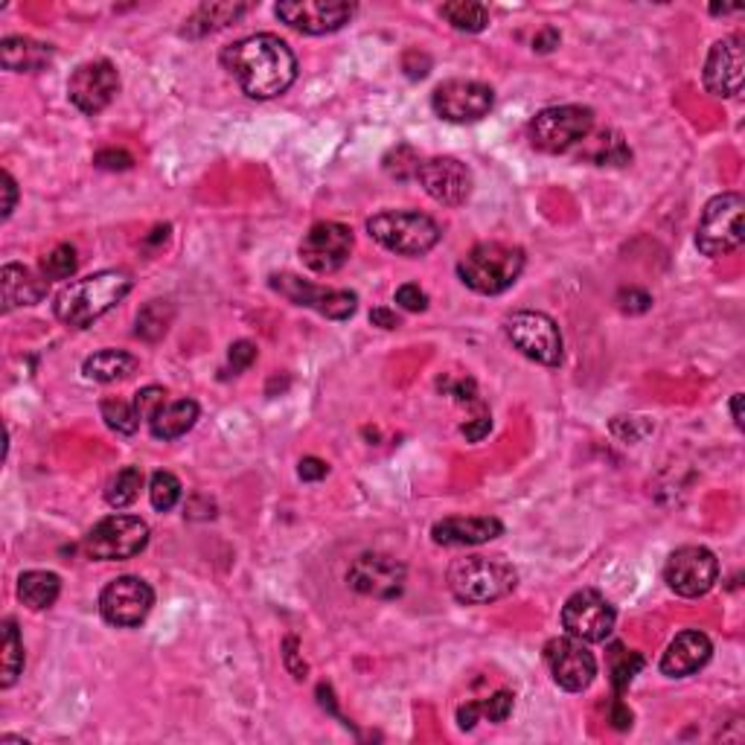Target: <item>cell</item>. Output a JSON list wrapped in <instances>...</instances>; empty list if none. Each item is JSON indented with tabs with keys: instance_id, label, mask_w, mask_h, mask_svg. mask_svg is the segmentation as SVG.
<instances>
[{
	"instance_id": "6da1fadb",
	"label": "cell",
	"mask_w": 745,
	"mask_h": 745,
	"mask_svg": "<svg viewBox=\"0 0 745 745\" xmlns=\"http://www.w3.org/2000/svg\"><path fill=\"white\" fill-rule=\"evenodd\" d=\"M221 68L251 100H274L297 79V56L279 35L256 33L221 50Z\"/></svg>"
},
{
	"instance_id": "7a4b0ae2",
	"label": "cell",
	"mask_w": 745,
	"mask_h": 745,
	"mask_svg": "<svg viewBox=\"0 0 745 745\" xmlns=\"http://www.w3.org/2000/svg\"><path fill=\"white\" fill-rule=\"evenodd\" d=\"M128 291H131V277L126 272H96L61 288L53 312L70 330H88L102 314H108Z\"/></svg>"
},
{
	"instance_id": "3957f363",
	"label": "cell",
	"mask_w": 745,
	"mask_h": 745,
	"mask_svg": "<svg viewBox=\"0 0 745 745\" xmlns=\"http://www.w3.org/2000/svg\"><path fill=\"white\" fill-rule=\"evenodd\" d=\"M518 571L504 557H460L449 565V592L466 606H486L513 594Z\"/></svg>"
},
{
	"instance_id": "277c9868",
	"label": "cell",
	"mask_w": 745,
	"mask_h": 745,
	"mask_svg": "<svg viewBox=\"0 0 745 745\" xmlns=\"http://www.w3.org/2000/svg\"><path fill=\"white\" fill-rule=\"evenodd\" d=\"M525 251L507 242H481L458 263V277L478 295L495 297L516 286L525 272Z\"/></svg>"
},
{
	"instance_id": "5b68a950",
	"label": "cell",
	"mask_w": 745,
	"mask_h": 745,
	"mask_svg": "<svg viewBox=\"0 0 745 745\" xmlns=\"http://www.w3.org/2000/svg\"><path fill=\"white\" fill-rule=\"evenodd\" d=\"M367 233L397 256H425L440 242V225L420 210H381L367 219Z\"/></svg>"
},
{
	"instance_id": "8992f818",
	"label": "cell",
	"mask_w": 745,
	"mask_h": 745,
	"mask_svg": "<svg viewBox=\"0 0 745 745\" xmlns=\"http://www.w3.org/2000/svg\"><path fill=\"white\" fill-rule=\"evenodd\" d=\"M745 202L740 193H722L713 195L711 202L704 204L702 219L696 225V248L699 254L711 256H729L740 251L745 242V225H743Z\"/></svg>"
},
{
	"instance_id": "52a82bcc",
	"label": "cell",
	"mask_w": 745,
	"mask_h": 745,
	"mask_svg": "<svg viewBox=\"0 0 745 745\" xmlns=\"http://www.w3.org/2000/svg\"><path fill=\"white\" fill-rule=\"evenodd\" d=\"M530 144L545 154H565L594 131V111L588 105H551L530 119Z\"/></svg>"
},
{
	"instance_id": "ba28073f",
	"label": "cell",
	"mask_w": 745,
	"mask_h": 745,
	"mask_svg": "<svg viewBox=\"0 0 745 745\" xmlns=\"http://www.w3.org/2000/svg\"><path fill=\"white\" fill-rule=\"evenodd\" d=\"M504 332L513 341V347L522 356L530 358V362H536V365H562V356H565L562 349H565V344H562V332H559L557 321H553L551 314L530 312V309L513 312L504 321Z\"/></svg>"
},
{
	"instance_id": "9c48e42d",
	"label": "cell",
	"mask_w": 745,
	"mask_h": 745,
	"mask_svg": "<svg viewBox=\"0 0 745 745\" xmlns=\"http://www.w3.org/2000/svg\"><path fill=\"white\" fill-rule=\"evenodd\" d=\"M149 545V525L140 516L114 513L93 525L85 539V551L100 562H123L146 551Z\"/></svg>"
},
{
	"instance_id": "30bf717a",
	"label": "cell",
	"mask_w": 745,
	"mask_h": 745,
	"mask_svg": "<svg viewBox=\"0 0 745 745\" xmlns=\"http://www.w3.org/2000/svg\"><path fill=\"white\" fill-rule=\"evenodd\" d=\"M717 580H720V559L702 545L678 548L669 553L667 565H664V583L669 585V592H676L687 600L704 597L717 585Z\"/></svg>"
},
{
	"instance_id": "8fae6325",
	"label": "cell",
	"mask_w": 745,
	"mask_h": 745,
	"mask_svg": "<svg viewBox=\"0 0 745 745\" xmlns=\"http://www.w3.org/2000/svg\"><path fill=\"white\" fill-rule=\"evenodd\" d=\"M615 623H618V611L594 588L574 592L562 606V629L583 644L609 641Z\"/></svg>"
},
{
	"instance_id": "7c38bea8",
	"label": "cell",
	"mask_w": 745,
	"mask_h": 745,
	"mask_svg": "<svg viewBox=\"0 0 745 745\" xmlns=\"http://www.w3.org/2000/svg\"><path fill=\"white\" fill-rule=\"evenodd\" d=\"M272 288L283 295L288 303L303 306L312 312L330 318V321H347L358 309V295L347 288H323L314 283H306L297 274H274Z\"/></svg>"
},
{
	"instance_id": "4fadbf2b",
	"label": "cell",
	"mask_w": 745,
	"mask_h": 745,
	"mask_svg": "<svg viewBox=\"0 0 745 745\" xmlns=\"http://www.w3.org/2000/svg\"><path fill=\"white\" fill-rule=\"evenodd\" d=\"M154 606L152 585L140 576H117L100 594V615L117 629L140 627Z\"/></svg>"
},
{
	"instance_id": "5bb4252c",
	"label": "cell",
	"mask_w": 745,
	"mask_h": 745,
	"mask_svg": "<svg viewBox=\"0 0 745 745\" xmlns=\"http://www.w3.org/2000/svg\"><path fill=\"white\" fill-rule=\"evenodd\" d=\"M495 105V91L474 79H446L434 88L432 108L446 123H478Z\"/></svg>"
},
{
	"instance_id": "9a60e30c",
	"label": "cell",
	"mask_w": 745,
	"mask_h": 745,
	"mask_svg": "<svg viewBox=\"0 0 745 745\" xmlns=\"http://www.w3.org/2000/svg\"><path fill=\"white\" fill-rule=\"evenodd\" d=\"M353 230L341 221H318L309 228V233L303 237L297 254H300V263L314 274H335L339 268H344L353 254Z\"/></svg>"
},
{
	"instance_id": "2e32d148",
	"label": "cell",
	"mask_w": 745,
	"mask_h": 745,
	"mask_svg": "<svg viewBox=\"0 0 745 745\" xmlns=\"http://www.w3.org/2000/svg\"><path fill=\"white\" fill-rule=\"evenodd\" d=\"M545 664L551 669L553 681L568 694H583L597 678V658L594 652L576 638H551L545 644Z\"/></svg>"
},
{
	"instance_id": "e0dca14e",
	"label": "cell",
	"mask_w": 745,
	"mask_h": 745,
	"mask_svg": "<svg viewBox=\"0 0 745 745\" xmlns=\"http://www.w3.org/2000/svg\"><path fill=\"white\" fill-rule=\"evenodd\" d=\"M274 15L303 35H330L349 24L356 15V3L344 0H286L274 7Z\"/></svg>"
},
{
	"instance_id": "ac0fdd59",
	"label": "cell",
	"mask_w": 745,
	"mask_h": 745,
	"mask_svg": "<svg viewBox=\"0 0 745 745\" xmlns=\"http://www.w3.org/2000/svg\"><path fill=\"white\" fill-rule=\"evenodd\" d=\"M405 565L388 553H362L353 559L347 571V583L353 592L373 597V600H397L405 588Z\"/></svg>"
},
{
	"instance_id": "d6986e66",
	"label": "cell",
	"mask_w": 745,
	"mask_h": 745,
	"mask_svg": "<svg viewBox=\"0 0 745 745\" xmlns=\"http://www.w3.org/2000/svg\"><path fill=\"white\" fill-rule=\"evenodd\" d=\"M119 91V73L108 59H93L79 65L68 82V96L82 114H100Z\"/></svg>"
},
{
	"instance_id": "ffe728a7",
	"label": "cell",
	"mask_w": 745,
	"mask_h": 745,
	"mask_svg": "<svg viewBox=\"0 0 745 745\" xmlns=\"http://www.w3.org/2000/svg\"><path fill=\"white\" fill-rule=\"evenodd\" d=\"M416 181L423 184V190L432 195L434 202L446 204V207H460V204L469 202L474 186L472 170L458 158H449V154L420 163Z\"/></svg>"
},
{
	"instance_id": "44dd1931",
	"label": "cell",
	"mask_w": 745,
	"mask_h": 745,
	"mask_svg": "<svg viewBox=\"0 0 745 745\" xmlns=\"http://www.w3.org/2000/svg\"><path fill=\"white\" fill-rule=\"evenodd\" d=\"M743 70H745V50L743 35H729L711 47L708 59H704V88L713 96H737L743 91Z\"/></svg>"
},
{
	"instance_id": "7402d4cb",
	"label": "cell",
	"mask_w": 745,
	"mask_h": 745,
	"mask_svg": "<svg viewBox=\"0 0 745 745\" xmlns=\"http://www.w3.org/2000/svg\"><path fill=\"white\" fill-rule=\"evenodd\" d=\"M713 644L711 638L699 632V629H687L678 632L669 646L661 655V673L667 678H687L699 673V669L711 661Z\"/></svg>"
},
{
	"instance_id": "603a6c76",
	"label": "cell",
	"mask_w": 745,
	"mask_h": 745,
	"mask_svg": "<svg viewBox=\"0 0 745 745\" xmlns=\"http://www.w3.org/2000/svg\"><path fill=\"white\" fill-rule=\"evenodd\" d=\"M504 525L492 516H451L432 527V539L443 548H472L498 539Z\"/></svg>"
},
{
	"instance_id": "cb8c5ba5",
	"label": "cell",
	"mask_w": 745,
	"mask_h": 745,
	"mask_svg": "<svg viewBox=\"0 0 745 745\" xmlns=\"http://www.w3.org/2000/svg\"><path fill=\"white\" fill-rule=\"evenodd\" d=\"M47 279L38 277L33 268L9 263L0 272V288H3V312H12L15 306H35L47 297Z\"/></svg>"
},
{
	"instance_id": "d4e9b609",
	"label": "cell",
	"mask_w": 745,
	"mask_h": 745,
	"mask_svg": "<svg viewBox=\"0 0 745 745\" xmlns=\"http://www.w3.org/2000/svg\"><path fill=\"white\" fill-rule=\"evenodd\" d=\"M53 61L50 44L24 38V35H9L0 42V65L12 73H38Z\"/></svg>"
},
{
	"instance_id": "484cf974",
	"label": "cell",
	"mask_w": 745,
	"mask_h": 745,
	"mask_svg": "<svg viewBox=\"0 0 745 745\" xmlns=\"http://www.w3.org/2000/svg\"><path fill=\"white\" fill-rule=\"evenodd\" d=\"M198 414L202 408L193 399H179V402H167V405L158 411V414L149 420V432H152L154 440H179L184 437L195 423H198Z\"/></svg>"
},
{
	"instance_id": "4316f807",
	"label": "cell",
	"mask_w": 745,
	"mask_h": 745,
	"mask_svg": "<svg viewBox=\"0 0 745 745\" xmlns=\"http://www.w3.org/2000/svg\"><path fill=\"white\" fill-rule=\"evenodd\" d=\"M580 149V161H588L594 167H627L632 161V149L615 128H603L597 135H588Z\"/></svg>"
},
{
	"instance_id": "83f0119b",
	"label": "cell",
	"mask_w": 745,
	"mask_h": 745,
	"mask_svg": "<svg viewBox=\"0 0 745 745\" xmlns=\"http://www.w3.org/2000/svg\"><path fill=\"white\" fill-rule=\"evenodd\" d=\"M248 12H251L248 3H202L193 15L186 18L184 35L186 38H202V35L237 24L239 18L248 15Z\"/></svg>"
},
{
	"instance_id": "f1b7e54d",
	"label": "cell",
	"mask_w": 745,
	"mask_h": 745,
	"mask_svg": "<svg viewBox=\"0 0 745 745\" xmlns=\"http://www.w3.org/2000/svg\"><path fill=\"white\" fill-rule=\"evenodd\" d=\"M137 370V358L126 349H100L82 362L85 379L100 381V385H114V381L128 379Z\"/></svg>"
},
{
	"instance_id": "f546056e",
	"label": "cell",
	"mask_w": 745,
	"mask_h": 745,
	"mask_svg": "<svg viewBox=\"0 0 745 745\" xmlns=\"http://www.w3.org/2000/svg\"><path fill=\"white\" fill-rule=\"evenodd\" d=\"M61 594V580L59 574L53 571H26L18 580V597L24 603L26 609L44 611L50 609L53 603L59 600Z\"/></svg>"
},
{
	"instance_id": "4dcf8cb0",
	"label": "cell",
	"mask_w": 745,
	"mask_h": 745,
	"mask_svg": "<svg viewBox=\"0 0 745 745\" xmlns=\"http://www.w3.org/2000/svg\"><path fill=\"white\" fill-rule=\"evenodd\" d=\"M513 702L516 696L509 690H498L492 694L490 699H481V702H466L458 708V725L463 731H472L478 722H504L513 713Z\"/></svg>"
},
{
	"instance_id": "1f68e13d",
	"label": "cell",
	"mask_w": 745,
	"mask_h": 745,
	"mask_svg": "<svg viewBox=\"0 0 745 745\" xmlns=\"http://www.w3.org/2000/svg\"><path fill=\"white\" fill-rule=\"evenodd\" d=\"M440 15L460 33H483L490 26V9L474 0H451L443 3Z\"/></svg>"
},
{
	"instance_id": "d6a6232c",
	"label": "cell",
	"mask_w": 745,
	"mask_h": 745,
	"mask_svg": "<svg viewBox=\"0 0 745 745\" xmlns=\"http://www.w3.org/2000/svg\"><path fill=\"white\" fill-rule=\"evenodd\" d=\"M172 321H175V309L170 300H149L137 314V339L161 341L170 332Z\"/></svg>"
},
{
	"instance_id": "836d02e7",
	"label": "cell",
	"mask_w": 745,
	"mask_h": 745,
	"mask_svg": "<svg viewBox=\"0 0 745 745\" xmlns=\"http://www.w3.org/2000/svg\"><path fill=\"white\" fill-rule=\"evenodd\" d=\"M140 490H144V472L137 466H123L105 486V501L114 509H126L140 498Z\"/></svg>"
},
{
	"instance_id": "e575fe53",
	"label": "cell",
	"mask_w": 745,
	"mask_h": 745,
	"mask_svg": "<svg viewBox=\"0 0 745 745\" xmlns=\"http://www.w3.org/2000/svg\"><path fill=\"white\" fill-rule=\"evenodd\" d=\"M24 669V644L18 635L15 620H3V669H0V687L9 690Z\"/></svg>"
},
{
	"instance_id": "d590c367",
	"label": "cell",
	"mask_w": 745,
	"mask_h": 745,
	"mask_svg": "<svg viewBox=\"0 0 745 745\" xmlns=\"http://www.w3.org/2000/svg\"><path fill=\"white\" fill-rule=\"evenodd\" d=\"M100 414L111 432L126 434V437L140 428V414H137L135 402H126V399H119V397L102 399Z\"/></svg>"
},
{
	"instance_id": "8d00e7d4",
	"label": "cell",
	"mask_w": 745,
	"mask_h": 745,
	"mask_svg": "<svg viewBox=\"0 0 745 745\" xmlns=\"http://www.w3.org/2000/svg\"><path fill=\"white\" fill-rule=\"evenodd\" d=\"M641 667H644V655L641 652H632V650H623L620 644L611 646V687L618 690V694H623L629 685H632V678L641 673Z\"/></svg>"
},
{
	"instance_id": "74e56055",
	"label": "cell",
	"mask_w": 745,
	"mask_h": 745,
	"mask_svg": "<svg viewBox=\"0 0 745 745\" xmlns=\"http://www.w3.org/2000/svg\"><path fill=\"white\" fill-rule=\"evenodd\" d=\"M181 492H184V486H181V481L172 472H163L161 469V472L152 474L149 498H152V507L158 509V513H170V509L181 501Z\"/></svg>"
},
{
	"instance_id": "f35d334b",
	"label": "cell",
	"mask_w": 745,
	"mask_h": 745,
	"mask_svg": "<svg viewBox=\"0 0 745 745\" xmlns=\"http://www.w3.org/2000/svg\"><path fill=\"white\" fill-rule=\"evenodd\" d=\"M77 248L73 245H59L50 256H44L42 263V277L50 283V279H70L77 274Z\"/></svg>"
},
{
	"instance_id": "ab89813d",
	"label": "cell",
	"mask_w": 745,
	"mask_h": 745,
	"mask_svg": "<svg viewBox=\"0 0 745 745\" xmlns=\"http://www.w3.org/2000/svg\"><path fill=\"white\" fill-rule=\"evenodd\" d=\"M385 172H388L390 179H416V172H420V158H416V152L411 149V146H397V149H390L388 154H385Z\"/></svg>"
},
{
	"instance_id": "60d3db41",
	"label": "cell",
	"mask_w": 745,
	"mask_h": 745,
	"mask_svg": "<svg viewBox=\"0 0 745 745\" xmlns=\"http://www.w3.org/2000/svg\"><path fill=\"white\" fill-rule=\"evenodd\" d=\"M167 397H170V393H167L163 388H158V385H149V388L137 390L135 408H137V414H140V420H146V423H149V420H152V416L158 414V411H161L167 402H170Z\"/></svg>"
},
{
	"instance_id": "b9f144b4",
	"label": "cell",
	"mask_w": 745,
	"mask_h": 745,
	"mask_svg": "<svg viewBox=\"0 0 745 745\" xmlns=\"http://www.w3.org/2000/svg\"><path fill=\"white\" fill-rule=\"evenodd\" d=\"M256 362V344L254 341H237V344H230V353H228V367H230V376H239V373H245L248 367L254 365Z\"/></svg>"
},
{
	"instance_id": "7bdbcfd3",
	"label": "cell",
	"mask_w": 745,
	"mask_h": 745,
	"mask_svg": "<svg viewBox=\"0 0 745 745\" xmlns=\"http://www.w3.org/2000/svg\"><path fill=\"white\" fill-rule=\"evenodd\" d=\"M397 303L405 312H425L428 309V295L416 283H405V286L397 288Z\"/></svg>"
},
{
	"instance_id": "ee69618b",
	"label": "cell",
	"mask_w": 745,
	"mask_h": 745,
	"mask_svg": "<svg viewBox=\"0 0 745 745\" xmlns=\"http://www.w3.org/2000/svg\"><path fill=\"white\" fill-rule=\"evenodd\" d=\"M618 306H620V312L641 314L652 306V297L646 295V291H641V288H623V291L618 295Z\"/></svg>"
},
{
	"instance_id": "f6af8a7d",
	"label": "cell",
	"mask_w": 745,
	"mask_h": 745,
	"mask_svg": "<svg viewBox=\"0 0 745 745\" xmlns=\"http://www.w3.org/2000/svg\"><path fill=\"white\" fill-rule=\"evenodd\" d=\"M283 658H286V667L291 676L306 678L309 667H306V661L300 658V641H297V638H286V644H283Z\"/></svg>"
},
{
	"instance_id": "bcb514c9",
	"label": "cell",
	"mask_w": 745,
	"mask_h": 745,
	"mask_svg": "<svg viewBox=\"0 0 745 745\" xmlns=\"http://www.w3.org/2000/svg\"><path fill=\"white\" fill-rule=\"evenodd\" d=\"M93 163L100 167V170H131V154L123 152V149H102V152H96V158H93Z\"/></svg>"
},
{
	"instance_id": "7dc6e473",
	"label": "cell",
	"mask_w": 745,
	"mask_h": 745,
	"mask_svg": "<svg viewBox=\"0 0 745 745\" xmlns=\"http://www.w3.org/2000/svg\"><path fill=\"white\" fill-rule=\"evenodd\" d=\"M490 428H492V416L483 411L481 416H474V420H466V423L460 425V434H463L469 443H481L483 437L490 434Z\"/></svg>"
},
{
	"instance_id": "c3c4849f",
	"label": "cell",
	"mask_w": 745,
	"mask_h": 745,
	"mask_svg": "<svg viewBox=\"0 0 745 745\" xmlns=\"http://www.w3.org/2000/svg\"><path fill=\"white\" fill-rule=\"evenodd\" d=\"M644 416H618L615 423H611V434L615 437H620V440H629V443H638L644 440V434L635 432V425L641 423Z\"/></svg>"
},
{
	"instance_id": "681fc988",
	"label": "cell",
	"mask_w": 745,
	"mask_h": 745,
	"mask_svg": "<svg viewBox=\"0 0 745 745\" xmlns=\"http://www.w3.org/2000/svg\"><path fill=\"white\" fill-rule=\"evenodd\" d=\"M440 390H446V393H451V397L458 399V402H474V381L472 379H460V381H440Z\"/></svg>"
},
{
	"instance_id": "f907efd6",
	"label": "cell",
	"mask_w": 745,
	"mask_h": 745,
	"mask_svg": "<svg viewBox=\"0 0 745 745\" xmlns=\"http://www.w3.org/2000/svg\"><path fill=\"white\" fill-rule=\"evenodd\" d=\"M326 472H330V466L318 458H303L300 460V466H297L300 481H321V478H326Z\"/></svg>"
},
{
	"instance_id": "816d5d0a",
	"label": "cell",
	"mask_w": 745,
	"mask_h": 745,
	"mask_svg": "<svg viewBox=\"0 0 745 745\" xmlns=\"http://www.w3.org/2000/svg\"><path fill=\"white\" fill-rule=\"evenodd\" d=\"M611 725L618 731H627V729H632V711H629L627 704L620 702H615L611 704Z\"/></svg>"
},
{
	"instance_id": "f5cc1de1",
	"label": "cell",
	"mask_w": 745,
	"mask_h": 745,
	"mask_svg": "<svg viewBox=\"0 0 745 745\" xmlns=\"http://www.w3.org/2000/svg\"><path fill=\"white\" fill-rule=\"evenodd\" d=\"M3 193H7V202H3V219H9V216H12V210H15V202H18V184H15V179L9 175V172H3Z\"/></svg>"
},
{
	"instance_id": "db71d44e",
	"label": "cell",
	"mask_w": 745,
	"mask_h": 745,
	"mask_svg": "<svg viewBox=\"0 0 745 745\" xmlns=\"http://www.w3.org/2000/svg\"><path fill=\"white\" fill-rule=\"evenodd\" d=\"M553 47H559V33L553 30V26H548V30H542V33L536 35L534 38V50L539 53H551Z\"/></svg>"
},
{
	"instance_id": "11a10c76",
	"label": "cell",
	"mask_w": 745,
	"mask_h": 745,
	"mask_svg": "<svg viewBox=\"0 0 745 745\" xmlns=\"http://www.w3.org/2000/svg\"><path fill=\"white\" fill-rule=\"evenodd\" d=\"M370 323L373 326H381V330H397L399 318L397 312H390V309H373Z\"/></svg>"
},
{
	"instance_id": "9f6ffc18",
	"label": "cell",
	"mask_w": 745,
	"mask_h": 745,
	"mask_svg": "<svg viewBox=\"0 0 745 745\" xmlns=\"http://www.w3.org/2000/svg\"><path fill=\"white\" fill-rule=\"evenodd\" d=\"M731 416H734V425L743 428V393H734V397H731Z\"/></svg>"
},
{
	"instance_id": "6f0895ef",
	"label": "cell",
	"mask_w": 745,
	"mask_h": 745,
	"mask_svg": "<svg viewBox=\"0 0 745 745\" xmlns=\"http://www.w3.org/2000/svg\"><path fill=\"white\" fill-rule=\"evenodd\" d=\"M740 7H711L713 15H729V12H737Z\"/></svg>"
}]
</instances>
